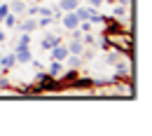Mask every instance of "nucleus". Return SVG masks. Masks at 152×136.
I'll return each instance as SVG.
<instances>
[{
  "mask_svg": "<svg viewBox=\"0 0 152 136\" xmlns=\"http://www.w3.org/2000/svg\"><path fill=\"white\" fill-rule=\"evenodd\" d=\"M14 57H17V63H28L33 54H31V45H14Z\"/></svg>",
  "mask_w": 152,
  "mask_h": 136,
  "instance_id": "nucleus-1",
  "label": "nucleus"
},
{
  "mask_svg": "<svg viewBox=\"0 0 152 136\" xmlns=\"http://www.w3.org/2000/svg\"><path fill=\"white\" fill-rule=\"evenodd\" d=\"M75 14H77V19H80V21H91L96 17V7H91V5H89V7H80V5H77Z\"/></svg>",
  "mask_w": 152,
  "mask_h": 136,
  "instance_id": "nucleus-2",
  "label": "nucleus"
},
{
  "mask_svg": "<svg viewBox=\"0 0 152 136\" xmlns=\"http://www.w3.org/2000/svg\"><path fill=\"white\" fill-rule=\"evenodd\" d=\"M49 54H52V59H54V61H61V63H63V61H66V57H68V45L58 42L56 47H52V49H49Z\"/></svg>",
  "mask_w": 152,
  "mask_h": 136,
  "instance_id": "nucleus-3",
  "label": "nucleus"
},
{
  "mask_svg": "<svg viewBox=\"0 0 152 136\" xmlns=\"http://www.w3.org/2000/svg\"><path fill=\"white\" fill-rule=\"evenodd\" d=\"M80 26V19H77L75 12H63V28L66 31H75Z\"/></svg>",
  "mask_w": 152,
  "mask_h": 136,
  "instance_id": "nucleus-4",
  "label": "nucleus"
},
{
  "mask_svg": "<svg viewBox=\"0 0 152 136\" xmlns=\"http://www.w3.org/2000/svg\"><path fill=\"white\" fill-rule=\"evenodd\" d=\"M58 42H61V38H58V35H54V33H47V35L42 38V42H40V47H42L45 52H49L52 47H56Z\"/></svg>",
  "mask_w": 152,
  "mask_h": 136,
  "instance_id": "nucleus-5",
  "label": "nucleus"
},
{
  "mask_svg": "<svg viewBox=\"0 0 152 136\" xmlns=\"http://www.w3.org/2000/svg\"><path fill=\"white\" fill-rule=\"evenodd\" d=\"M14 28H19L21 33H31V31H35V28H38V19H35V17H28L26 21H21V24H17Z\"/></svg>",
  "mask_w": 152,
  "mask_h": 136,
  "instance_id": "nucleus-6",
  "label": "nucleus"
},
{
  "mask_svg": "<svg viewBox=\"0 0 152 136\" xmlns=\"http://www.w3.org/2000/svg\"><path fill=\"white\" fill-rule=\"evenodd\" d=\"M68 54H84V42L82 40H73V42H68Z\"/></svg>",
  "mask_w": 152,
  "mask_h": 136,
  "instance_id": "nucleus-7",
  "label": "nucleus"
},
{
  "mask_svg": "<svg viewBox=\"0 0 152 136\" xmlns=\"http://www.w3.org/2000/svg\"><path fill=\"white\" fill-rule=\"evenodd\" d=\"M14 63H17V57H14V52H10V54L0 57V66H2V71H10Z\"/></svg>",
  "mask_w": 152,
  "mask_h": 136,
  "instance_id": "nucleus-8",
  "label": "nucleus"
},
{
  "mask_svg": "<svg viewBox=\"0 0 152 136\" xmlns=\"http://www.w3.org/2000/svg\"><path fill=\"white\" fill-rule=\"evenodd\" d=\"M77 5H80V0H58V10L61 12H75Z\"/></svg>",
  "mask_w": 152,
  "mask_h": 136,
  "instance_id": "nucleus-9",
  "label": "nucleus"
},
{
  "mask_svg": "<svg viewBox=\"0 0 152 136\" xmlns=\"http://www.w3.org/2000/svg\"><path fill=\"white\" fill-rule=\"evenodd\" d=\"M10 5V12L12 14H23L26 12V2L23 0H12V2H7Z\"/></svg>",
  "mask_w": 152,
  "mask_h": 136,
  "instance_id": "nucleus-10",
  "label": "nucleus"
},
{
  "mask_svg": "<svg viewBox=\"0 0 152 136\" xmlns=\"http://www.w3.org/2000/svg\"><path fill=\"white\" fill-rule=\"evenodd\" d=\"M61 71H63V66H61V61H54V59H52V63H49V68H47V73H49L52 78H58V75H61Z\"/></svg>",
  "mask_w": 152,
  "mask_h": 136,
  "instance_id": "nucleus-11",
  "label": "nucleus"
},
{
  "mask_svg": "<svg viewBox=\"0 0 152 136\" xmlns=\"http://www.w3.org/2000/svg\"><path fill=\"white\" fill-rule=\"evenodd\" d=\"M2 24H5L7 28H14V26H17V14H12V12H7V17L2 19Z\"/></svg>",
  "mask_w": 152,
  "mask_h": 136,
  "instance_id": "nucleus-12",
  "label": "nucleus"
},
{
  "mask_svg": "<svg viewBox=\"0 0 152 136\" xmlns=\"http://www.w3.org/2000/svg\"><path fill=\"white\" fill-rule=\"evenodd\" d=\"M7 12H10V5H7V2H2V0H0V24H2V19H5V17H7Z\"/></svg>",
  "mask_w": 152,
  "mask_h": 136,
  "instance_id": "nucleus-13",
  "label": "nucleus"
},
{
  "mask_svg": "<svg viewBox=\"0 0 152 136\" xmlns=\"http://www.w3.org/2000/svg\"><path fill=\"white\" fill-rule=\"evenodd\" d=\"M52 19H54V17H40V19H38V28H45V26H49V24H52Z\"/></svg>",
  "mask_w": 152,
  "mask_h": 136,
  "instance_id": "nucleus-14",
  "label": "nucleus"
},
{
  "mask_svg": "<svg viewBox=\"0 0 152 136\" xmlns=\"http://www.w3.org/2000/svg\"><path fill=\"white\" fill-rule=\"evenodd\" d=\"M38 14H40V17H54L49 7H38Z\"/></svg>",
  "mask_w": 152,
  "mask_h": 136,
  "instance_id": "nucleus-15",
  "label": "nucleus"
},
{
  "mask_svg": "<svg viewBox=\"0 0 152 136\" xmlns=\"http://www.w3.org/2000/svg\"><path fill=\"white\" fill-rule=\"evenodd\" d=\"M17 45H31V33H23V35L19 38V42H17Z\"/></svg>",
  "mask_w": 152,
  "mask_h": 136,
  "instance_id": "nucleus-16",
  "label": "nucleus"
},
{
  "mask_svg": "<svg viewBox=\"0 0 152 136\" xmlns=\"http://www.w3.org/2000/svg\"><path fill=\"white\" fill-rule=\"evenodd\" d=\"M87 2H89V5H91V7H101V5H103V2H105V0H87Z\"/></svg>",
  "mask_w": 152,
  "mask_h": 136,
  "instance_id": "nucleus-17",
  "label": "nucleus"
},
{
  "mask_svg": "<svg viewBox=\"0 0 152 136\" xmlns=\"http://www.w3.org/2000/svg\"><path fill=\"white\" fill-rule=\"evenodd\" d=\"M5 40H7V33H5L2 28H0V42H5Z\"/></svg>",
  "mask_w": 152,
  "mask_h": 136,
  "instance_id": "nucleus-18",
  "label": "nucleus"
},
{
  "mask_svg": "<svg viewBox=\"0 0 152 136\" xmlns=\"http://www.w3.org/2000/svg\"><path fill=\"white\" fill-rule=\"evenodd\" d=\"M0 57H2V54H0Z\"/></svg>",
  "mask_w": 152,
  "mask_h": 136,
  "instance_id": "nucleus-19",
  "label": "nucleus"
}]
</instances>
